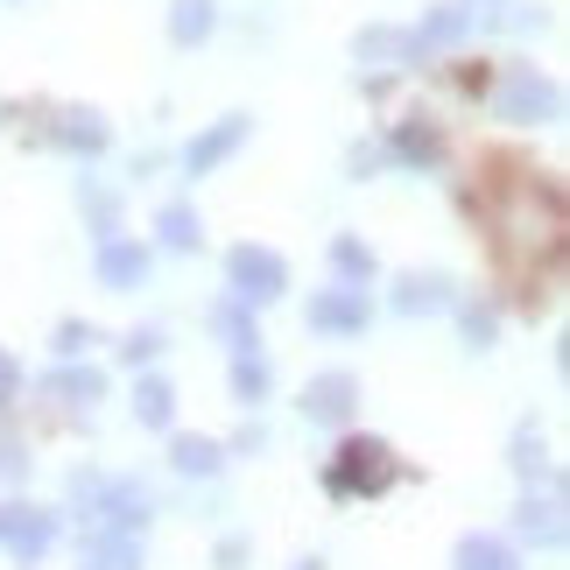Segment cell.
Returning a JSON list of instances; mask_svg holds the SVG:
<instances>
[{"label":"cell","instance_id":"12","mask_svg":"<svg viewBox=\"0 0 570 570\" xmlns=\"http://www.w3.org/2000/svg\"><path fill=\"white\" fill-rule=\"evenodd\" d=\"M521 529H529V535H542V542H557V508H550V500H542V508L529 500V514H521Z\"/></svg>","mask_w":570,"mask_h":570},{"label":"cell","instance_id":"7","mask_svg":"<svg viewBox=\"0 0 570 570\" xmlns=\"http://www.w3.org/2000/svg\"><path fill=\"white\" fill-rule=\"evenodd\" d=\"M311 317L324 324V332H345V324H366V303H353V296H324Z\"/></svg>","mask_w":570,"mask_h":570},{"label":"cell","instance_id":"5","mask_svg":"<svg viewBox=\"0 0 570 570\" xmlns=\"http://www.w3.org/2000/svg\"><path fill=\"white\" fill-rule=\"evenodd\" d=\"M458 570H521L508 542H493V535H465L458 542Z\"/></svg>","mask_w":570,"mask_h":570},{"label":"cell","instance_id":"9","mask_svg":"<svg viewBox=\"0 0 570 570\" xmlns=\"http://www.w3.org/2000/svg\"><path fill=\"white\" fill-rule=\"evenodd\" d=\"M177 465L184 472H218V444H205V436H177Z\"/></svg>","mask_w":570,"mask_h":570},{"label":"cell","instance_id":"4","mask_svg":"<svg viewBox=\"0 0 570 570\" xmlns=\"http://www.w3.org/2000/svg\"><path fill=\"white\" fill-rule=\"evenodd\" d=\"M141 550H135V535H92L85 542V570H135Z\"/></svg>","mask_w":570,"mask_h":570},{"label":"cell","instance_id":"2","mask_svg":"<svg viewBox=\"0 0 570 570\" xmlns=\"http://www.w3.org/2000/svg\"><path fill=\"white\" fill-rule=\"evenodd\" d=\"M282 282H289V275H282V261H275V254H261V247H239V254H233V289L247 296V303L282 296Z\"/></svg>","mask_w":570,"mask_h":570},{"label":"cell","instance_id":"14","mask_svg":"<svg viewBox=\"0 0 570 570\" xmlns=\"http://www.w3.org/2000/svg\"><path fill=\"white\" fill-rule=\"evenodd\" d=\"M163 233H169V247H190L197 239V226H190V212L177 205V212H163Z\"/></svg>","mask_w":570,"mask_h":570},{"label":"cell","instance_id":"8","mask_svg":"<svg viewBox=\"0 0 570 570\" xmlns=\"http://www.w3.org/2000/svg\"><path fill=\"white\" fill-rule=\"evenodd\" d=\"M99 268H106V282H135V275L148 268V254H141V247H106Z\"/></svg>","mask_w":570,"mask_h":570},{"label":"cell","instance_id":"3","mask_svg":"<svg viewBox=\"0 0 570 570\" xmlns=\"http://www.w3.org/2000/svg\"><path fill=\"white\" fill-rule=\"evenodd\" d=\"M50 535H57V521L42 514V508H0V542H8L14 557H42V550H50Z\"/></svg>","mask_w":570,"mask_h":570},{"label":"cell","instance_id":"10","mask_svg":"<svg viewBox=\"0 0 570 570\" xmlns=\"http://www.w3.org/2000/svg\"><path fill=\"white\" fill-rule=\"evenodd\" d=\"M233 141H239V120H226V127H218V135H205V141H197V148H190V169H205V163H218V156H226Z\"/></svg>","mask_w":570,"mask_h":570},{"label":"cell","instance_id":"15","mask_svg":"<svg viewBox=\"0 0 570 570\" xmlns=\"http://www.w3.org/2000/svg\"><path fill=\"white\" fill-rule=\"evenodd\" d=\"M233 387H239V394H247V402H254V394H261V387H268V366H261V360H254V366H247V360H239V374H233Z\"/></svg>","mask_w":570,"mask_h":570},{"label":"cell","instance_id":"11","mask_svg":"<svg viewBox=\"0 0 570 570\" xmlns=\"http://www.w3.org/2000/svg\"><path fill=\"white\" fill-rule=\"evenodd\" d=\"M205 29H212V0H177V42L205 36Z\"/></svg>","mask_w":570,"mask_h":570},{"label":"cell","instance_id":"13","mask_svg":"<svg viewBox=\"0 0 570 570\" xmlns=\"http://www.w3.org/2000/svg\"><path fill=\"white\" fill-rule=\"evenodd\" d=\"M141 415H148V423H169V387H163V381L141 387Z\"/></svg>","mask_w":570,"mask_h":570},{"label":"cell","instance_id":"16","mask_svg":"<svg viewBox=\"0 0 570 570\" xmlns=\"http://www.w3.org/2000/svg\"><path fill=\"white\" fill-rule=\"evenodd\" d=\"M0 402H14V360H0Z\"/></svg>","mask_w":570,"mask_h":570},{"label":"cell","instance_id":"6","mask_svg":"<svg viewBox=\"0 0 570 570\" xmlns=\"http://www.w3.org/2000/svg\"><path fill=\"white\" fill-rule=\"evenodd\" d=\"M345 409H353V381H345V374H324V381L311 387V415H324V423H338Z\"/></svg>","mask_w":570,"mask_h":570},{"label":"cell","instance_id":"1","mask_svg":"<svg viewBox=\"0 0 570 570\" xmlns=\"http://www.w3.org/2000/svg\"><path fill=\"white\" fill-rule=\"evenodd\" d=\"M387 479H394V465H387V451H381V444H345V451H338V465L324 472V487L353 500V493H381Z\"/></svg>","mask_w":570,"mask_h":570}]
</instances>
